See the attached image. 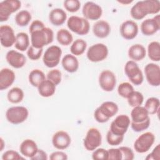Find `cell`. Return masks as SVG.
<instances>
[{
	"label": "cell",
	"mask_w": 160,
	"mask_h": 160,
	"mask_svg": "<svg viewBox=\"0 0 160 160\" xmlns=\"http://www.w3.org/2000/svg\"><path fill=\"white\" fill-rule=\"evenodd\" d=\"M160 11V2L158 0H144L137 2L131 9V17L141 20L148 14H158Z\"/></svg>",
	"instance_id": "obj_1"
},
{
	"label": "cell",
	"mask_w": 160,
	"mask_h": 160,
	"mask_svg": "<svg viewBox=\"0 0 160 160\" xmlns=\"http://www.w3.org/2000/svg\"><path fill=\"white\" fill-rule=\"evenodd\" d=\"M31 34V46L36 48H42L51 43L54 39V32L49 28L44 27L32 32Z\"/></svg>",
	"instance_id": "obj_2"
},
{
	"label": "cell",
	"mask_w": 160,
	"mask_h": 160,
	"mask_svg": "<svg viewBox=\"0 0 160 160\" xmlns=\"http://www.w3.org/2000/svg\"><path fill=\"white\" fill-rule=\"evenodd\" d=\"M118 112V105L112 101L102 102L94 111L95 120L100 123H104L113 117Z\"/></svg>",
	"instance_id": "obj_3"
},
{
	"label": "cell",
	"mask_w": 160,
	"mask_h": 160,
	"mask_svg": "<svg viewBox=\"0 0 160 160\" xmlns=\"http://www.w3.org/2000/svg\"><path fill=\"white\" fill-rule=\"evenodd\" d=\"M67 26L71 31L81 36L87 34L90 29L88 20L77 16L69 17L67 21Z\"/></svg>",
	"instance_id": "obj_4"
},
{
	"label": "cell",
	"mask_w": 160,
	"mask_h": 160,
	"mask_svg": "<svg viewBox=\"0 0 160 160\" xmlns=\"http://www.w3.org/2000/svg\"><path fill=\"white\" fill-rule=\"evenodd\" d=\"M29 112L24 106H13L8 108L6 112V118L8 122L13 124L23 122L28 117Z\"/></svg>",
	"instance_id": "obj_5"
},
{
	"label": "cell",
	"mask_w": 160,
	"mask_h": 160,
	"mask_svg": "<svg viewBox=\"0 0 160 160\" xmlns=\"http://www.w3.org/2000/svg\"><path fill=\"white\" fill-rule=\"evenodd\" d=\"M124 72L133 84L138 86L144 80L142 72L135 61L132 60L128 61L125 64Z\"/></svg>",
	"instance_id": "obj_6"
},
{
	"label": "cell",
	"mask_w": 160,
	"mask_h": 160,
	"mask_svg": "<svg viewBox=\"0 0 160 160\" xmlns=\"http://www.w3.org/2000/svg\"><path fill=\"white\" fill-rule=\"evenodd\" d=\"M61 54L62 50L59 46H51L46 50L43 55V63L48 68H54L59 63Z\"/></svg>",
	"instance_id": "obj_7"
},
{
	"label": "cell",
	"mask_w": 160,
	"mask_h": 160,
	"mask_svg": "<svg viewBox=\"0 0 160 160\" xmlns=\"http://www.w3.org/2000/svg\"><path fill=\"white\" fill-rule=\"evenodd\" d=\"M108 55V49L102 43H97L90 46L87 51L88 59L94 62L102 61L105 59Z\"/></svg>",
	"instance_id": "obj_8"
},
{
	"label": "cell",
	"mask_w": 160,
	"mask_h": 160,
	"mask_svg": "<svg viewBox=\"0 0 160 160\" xmlns=\"http://www.w3.org/2000/svg\"><path fill=\"white\" fill-rule=\"evenodd\" d=\"M155 136L151 132H146L141 134L134 143V148L137 152L144 153L149 150L154 142Z\"/></svg>",
	"instance_id": "obj_9"
},
{
	"label": "cell",
	"mask_w": 160,
	"mask_h": 160,
	"mask_svg": "<svg viewBox=\"0 0 160 160\" xmlns=\"http://www.w3.org/2000/svg\"><path fill=\"white\" fill-rule=\"evenodd\" d=\"M101 141L102 136L100 131L95 128H91L88 131L83 144L88 151H94L101 145Z\"/></svg>",
	"instance_id": "obj_10"
},
{
	"label": "cell",
	"mask_w": 160,
	"mask_h": 160,
	"mask_svg": "<svg viewBox=\"0 0 160 160\" xmlns=\"http://www.w3.org/2000/svg\"><path fill=\"white\" fill-rule=\"evenodd\" d=\"M21 6V2L18 0H5L0 2V21L8 20L12 13L15 12Z\"/></svg>",
	"instance_id": "obj_11"
},
{
	"label": "cell",
	"mask_w": 160,
	"mask_h": 160,
	"mask_svg": "<svg viewBox=\"0 0 160 160\" xmlns=\"http://www.w3.org/2000/svg\"><path fill=\"white\" fill-rule=\"evenodd\" d=\"M129 117L125 114L118 116L110 125V131L114 134L124 136L130 125Z\"/></svg>",
	"instance_id": "obj_12"
},
{
	"label": "cell",
	"mask_w": 160,
	"mask_h": 160,
	"mask_svg": "<svg viewBox=\"0 0 160 160\" xmlns=\"http://www.w3.org/2000/svg\"><path fill=\"white\" fill-rule=\"evenodd\" d=\"M99 84L101 89L105 91H112L116 84V78L110 70L102 71L99 76Z\"/></svg>",
	"instance_id": "obj_13"
},
{
	"label": "cell",
	"mask_w": 160,
	"mask_h": 160,
	"mask_svg": "<svg viewBox=\"0 0 160 160\" xmlns=\"http://www.w3.org/2000/svg\"><path fill=\"white\" fill-rule=\"evenodd\" d=\"M144 72L148 82L152 86L160 85V67L155 63H148L144 68Z\"/></svg>",
	"instance_id": "obj_14"
},
{
	"label": "cell",
	"mask_w": 160,
	"mask_h": 160,
	"mask_svg": "<svg viewBox=\"0 0 160 160\" xmlns=\"http://www.w3.org/2000/svg\"><path fill=\"white\" fill-rule=\"evenodd\" d=\"M82 12L85 19L94 21L101 17L102 10L98 4L92 1H88L84 4Z\"/></svg>",
	"instance_id": "obj_15"
},
{
	"label": "cell",
	"mask_w": 160,
	"mask_h": 160,
	"mask_svg": "<svg viewBox=\"0 0 160 160\" xmlns=\"http://www.w3.org/2000/svg\"><path fill=\"white\" fill-rule=\"evenodd\" d=\"M160 29V16L157 14L154 18L144 20L141 24V31L145 36H151Z\"/></svg>",
	"instance_id": "obj_16"
},
{
	"label": "cell",
	"mask_w": 160,
	"mask_h": 160,
	"mask_svg": "<svg viewBox=\"0 0 160 160\" xmlns=\"http://www.w3.org/2000/svg\"><path fill=\"white\" fill-rule=\"evenodd\" d=\"M16 36L13 29L8 25H2L0 27V42L4 48L11 47L15 44Z\"/></svg>",
	"instance_id": "obj_17"
},
{
	"label": "cell",
	"mask_w": 160,
	"mask_h": 160,
	"mask_svg": "<svg viewBox=\"0 0 160 160\" xmlns=\"http://www.w3.org/2000/svg\"><path fill=\"white\" fill-rule=\"evenodd\" d=\"M121 36L128 40L135 38L138 33V24L132 20H127L123 22L120 27Z\"/></svg>",
	"instance_id": "obj_18"
},
{
	"label": "cell",
	"mask_w": 160,
	"mask_h": 160,
	"mask_svg": "<svg viewBox=\"0 0 160 160\" xmlns=\"http://www.w3.org/2000/svg\"><path fill=\"white\" fill-rule=\"evenodd\" d=\"M71 139L69 134L64 131H57L52 138L53 146L58 149H65L69 147Z\"/></svg>",
	"instance_id": "obj_19"
},
{
	"label": "cell",
	"mask_w": 160,
	"mask_h": 160,
	"mask_svg": "<svg viewBox=\"0 0 160 160\" xmlns=\"http://www.w3.org/2000/svg\"><path fill=\"white\" fill-rule=\"evenodd\" d=\"M6 59L11 66L16 69L23 67L26 62L25 56L15 50L9 51L6 54Z\"/></svg>",
	"instance_id": "obj_20"
},
{
	"label": "cell",
	"mask_w": 160,
	"mask_h": 160,
	"mask_svg": "<svg viewBox=\"0 0 160 160\" xmlns=\"http://www.w3.org/2000/svg\"><path fill=\"white\" fill-rule=\"evenodd\" d=\"M16 78L14 72L9 68H3L0 71V90L9 88Z\"/></svg>",
	"instance_id": "obj_21"
},
{
	"label": "cell",
	"mask_w": 160,
	"mask_h": 160,
	"mask_svg": "<svg viewBox=\"0 0 160 160\" xmlns=\"http://www.w3.org/2000/svg\"><path fill=\"white\" fill-rule=\"evenodd\" d=\"M19 150L23 156L31 159L36 154L38 148L36 143L33 140L27 139L21 142Z\"/></svg>",
	"instance_id": "obj_22"
},
{
	"label": "cell",
	"mask_w": 160,
	"mask_h": 160,
	"mask_svg": "<svg viewBox=\"0 0 160 160\" xmlns=\"http://www.w3.org/2000/svg\"><path fill=\"white\" fill-rule=\"evenodd\" d=\"M92 32L96 37L99 38H105L109 34L111 27L107 21L99 20L93 25Z\"/></svg>",
	"instance_id": "obj_23"
},
{
	"label": "cell",
	"mask_w": 160,
	"mask_h": 160,
	"mask_svg": "<svg viewBox=\"0 0 160 160\" xmlns=\"http://www.w3.org/2000/svg\"><path fill=\"white\" fill-rule=\"evenodd\" d=\"M61 64L65 71L71 73L77 71L79 68V61L77 58L70 54H67L63 57Z\"/></svg>",
	"instance_id": "obj_24"
},
{
	"label": "cell",
	"mask_w": 160,
	"mask_h": 160,
	"mask_svg": "<svg viewBox=\"0 0 160 160\" xmlns=\"http://www.w3.org/2000/svg\"><path fill=\"white\" fill-rule=\"evenodd\" d=\"M66 19L67 14L62 9L54 8L49 12V21L54 26H59L62 25L64 23Z\"/></svg>",
	"instance_id": "obj_25"
},
{
	"label": "cell",
	"mask_w": 160,
	"mask_h": 160,
	"mask_svg": "<svg viewBox=\"0 0 160 160\" xmlns=\"http://www.w3.org/2000/svg\"><path fill=\"white\" fill-rule=\"evenodd\" d=\"M146 55V50L145 48L140 44H135L132 45L128 50V56L132 61H139L143 59Z\"/></svg>",
	"instance_id": "obj_26"
},
{
	"label": "cell",
	"mask_w": 160,
	"mask_h": 160,
	"mask_svg": "<svg viewBox=\"0 0 160 160\" xmlns=\"http://www.w3.org/2000/svg\"><path fill=\"white\" fill-rule=\"evenodd\" d=\"M38 92L42 97L52 96L56 91V85L48 79L42 81L38 87Z\"/></svg>",
	"instance_id": "obj_27"
},
{
	"label": "cell",
	"mask_w": 160,
	"mask_h": 160,
	"mask_svg": "<svg viewBox=\"0 0 160 160\" xmlns=\"http://www.w3.org/2000/svg\"><path fill=\"white\" fill-rule=\"evenodd\" d=\"M132 122H141L149 118V114L144 106H138L134 107L131 112Z\"/></svg>",
	"instance_id": "obj_28"
},
{
	"label": "cell",
	"mask_w": 160,
	"mask_h": 160,
	"mask_svg": "<svg viewBox=\"0 0 160 160\" xmlns=\"http://www.w3.org/2000/svg\"><path fill=\"white\" fill-rule=\"evenodd\" d=\"M29 38L27 33L24 32H19L16 34V40L14 44L15 48L20 51H24L29 48Z\"/></svg>",
	"instance_id": "obj_29"
},
{
	"label": "cell",
	"mask_w": 160,
	"mask_h": 160,
	"mask_svg": "<svg viewBox=\"0 0 160 160\" xmlns=\"http://www.w3.org/2000/svg\"><path fill=\"white\" fill-rule=\"evenodd\" d=\"M28 79L29 82L32 86L38 88L42 81L46 80V76L42 71L36 69L30 72Z\"/></svg>",
	"instance_id": "obj_30"
},
{
	"label": "cell",
	"mask_w": 160,
	"mask_h": 160,
	"mask_svg": "<svg viewBox=\"0 0 160 160\" xmlns=\"http://www.w3.org/2000/svg\"><path fill=\"white\" fill-rule=\"evenodd\" d=\"M148 55L149 58L158 62L160 60V44L158 41H152L148 44Z\"/></svg>",
	"instance_id": "obj_31"
},
{
	"label": "cell",
	"mask_w": 160,
	"mask_h": 160,
	"mask_svg": "<svg viewBox=\"0 0 160 160\" xmlns=\"http://www.w3.org/2000/svg\"><path fill=\"white\" fill-rule=\"evenodd\" d=\"M24 96V92L21 88L14 87L8 91L7 98L10 102L17 104L22 101Z\"/></svg>",
	"instance_id": "obj_32"
},
{
	"label": "cell",
	"mask_w": 160,
	"mask_h": 160,
	"mask_svg": "<svg viewBox=\"0 0 160 160\" xmlns=\"http://www.w3.org/2000/svg\"><path fill=\"white\" fill-rule=\"evenodd\" d=\"M56 39L60 44L62 46H68L72 42L73 37L68 30L62 28L57 32Z\"/></svg>",
	"instance_id": "obj_33"
},
{
	"label": "cell",
	"mask_w": 160,
	"mask_h": 160,
	"mask_svg": "<svg viewBox=\"0 0 160 160\" xmlns=\"http://www.w3.org/2000/svg\"><path fill=\"white\" fill-rule=\"evenodd\" d=\"M87 47L86 42L82 39L75 40L70 48L71 52L74 56H80L82 54Z\"/></svg>",
	"instance_id": "obj_34"
},
{
	"label": "cell",
	"mask_w": 160,
	"mask_h": 160,
	"mask_svg": "<svg viewBox=\"0 0 160 160\" xmlns=\"http://www.w3.org/2000/svg\"><path fill=\"white\" fill-rule=\"evenodd\" d=\"M32 18L31 13L27 10H22L18 12L15 16L16 23L21 27L27 26Z\"/></svg>",
	"instance_id": "obj_35"
},
{
	"label": "cell",
	"mask_w": 160,
	"mask_h": 160,
	"mask_svg": "<svg viewBox=\"0 0 160 160\" xmlns=\"http://www.w3.org/2000/svg\"><path fill=\"white\" fill-rule=\"evenodd\" d=\"M159 104L160 102L158 98L151 97L146 100L144 107L149 114H154L158 112L159 109Z\"/></svg>",
	"instance_id": "obj_36"
},
{
	"label": "cell",
	"mask_w": 160,
	"mask_h": 160,
	"mask_svg": "<svg viewBox=\"0 0 160 160\" xmlns=\"http://www.w3.org/2000/svg\"><path fill=\"white\" fill-rule=\"evenodd\" d=\"M127 99L129 105L133 108L141 106L144 101V96L142 94L136 91H134Z\"/></svg>",
	"instance_id": "obj_37"
},
{
	"label": "cell",
	"mask_w": 160,
	"mask_h": 160,
	"mask_svg": "<svg viewBox=\"0 0 160 160\" xmlns=\"http://www.w3.org/2000/svg\"><path fill=\"white\" fill-rule=\"evenodd\" d=\"M134 91L133 86L128 82L121 83L118 88L119 95L124 98H128Z\"/></svg>",
	"instance_id": "obj_38"
},
{
	"label": "cell",
	"mask_w": 160,
	"mask_h": 160,
	"mask_svg": "<svg viewBox=\"0 0 160 160\" xmlns=\"http://www.w3.org/2000/svg\"><path fill=\"white\" fill-rule=\"evenodd\" d=\"M124 139V136H119L113 134L110 130L108 131L106 135L108 143L111 146H118L120 144Z\"/></svg>",
	"instance_id": "obj_39"
},
{
	"label": "cell",
	"mask_w": 160,
	"mask_h": 160,
	"mask_svg": "<svg viewBox=\"0 0 160 160\" xmlns=\"http://www.w3.org/2000/svg\"><path fill=\"white\" fill-rule=\"evenodd\" d=\"M47 78L56 86L59 84L61 81V72L57 69H52L48 72Z\"/></svg>",
	"instance_id": "obj_40"
},
{
	"label": "cell",
	"mask_w": 160,
	"mask_h": 160,
	"mask_svg": "<svg viewBox=\"0 0 160 160\" xmlns=\"http://www.w3.org/2000/svg\"><path fill=\"white\" fill-rule=\"evenodd\" d=\"M64 7L69 12H77L80 7L81 2L78 0H66L64 1Z\"/></svg>",
	"instance_id": "obj_41"
},
{
	"label": "cell",
	"mask_w": 160,
	"mask_h": 160,
	"mask_svg": "<svg viewBox=\"0 0 160 160\" xmlns=\"http://www.w3.org/2000/svg\"><path fill=\"white\" fill-rule=\"evenodd\" d=\"M43 49L42 48H36L32 46L29 47L27 51L28 57L33 61L39 59L42 53Z\"/></svg>",
	"instance_id": "obj_42"
},
{
	"label": "cell",
	"mask_w": 160,
	"mask_h": 160,
	"mask_svg": "<svg viewBox=\"0 0 160 160\" xmlns=\"http://www.w3.org/2000/svg\"><path fill=\"white\" fill-rule=\"evenodd\" d=\"M150 125V119L149 118L145 120L144 121L141 122H131V128L135 131V132H141L142 131L149 128Z\"/></svg>",
	"instance_id": "obj_43"
},
{
	"label": "cell",
	"mask_w": 160,
	"mask_h": 160,
	"mask_svg": "<svg viewBox=\"0 0 160 160\" xmlns=\"http://www.w3.org/2000/svg\"><path fill=\"white\" fill-rule=\"evenodd\" d=\"M92 158L93 159H108V150H106L103 148H98L94 150V152L92 154Z\"/></svg>",
	"instance_id": "obj_44"
},
{
	"label": "cell",
	"mask_w": 160,
	"mask_h": 160,
	"mask_svg": "<svg viewBox=\"0 0 160 160\" xmlns=\"http://www.w3.org/2000/svg\"><path fill=\"white\" fill-rule=\"evenodd\" d=\"M122 156V160H132L134 158V154L132 150L126 146H121L119 148Z\"/></svg>",
	"instance_id": "obj_45"
},
{
	"label": "cell",
	"mask_w": 160,
	"mask_h": 160,
	"mask_svg": "<svg viewBox=\"0 0 160 160\" xmlns=\"http://www.w3.org/2000/svg\"><path fill=\"white\" fill-rule=\"evenodd\" d=\"M17 151L14 150H8L3 153L2 155V159L3 160H11V159H24Z\"/></svg>",
	"instance_id": "obj_46"
},
{
	"label": "cell",
	"mask_w": 160,
	"mask_h": 160,
	"mask_svg": "<svg viewBox=\"0 0 160 160\" xmlns=\"http://www.w3.org/2000/svg\"><path fill=\"white\" fill-rule=\"evenodd\" d=\"M108 160H122L121 152L119 148H111L108 150Z\"/></svg>",
	"instance_id": "obj_47"
},
{
	"label": "cell",
	"mask_w": 160,
	"mask_h": 160,
	"mask_svg": "<svg viewBox=\"0 0 160 160\" xmlns=\"http://www.w3.org/2000/svg\"><path fill=\"white\" fill-rule=\"evenodd\" d=\"M146 160H159L160 159V144H158L152 150V151L149 154L146 158Z\"/></svg>",
	"instance_id": "obj_48"
},
{
	"label": "cell",
	"mask_w": 160,
	"mask_h": 160,
	"mask_svg": "<svg viewBox=\"0 0 160 160\" xmlns=\"http://www.w3.org/2000/svg\"><path fill=\"white\" fill-rule=\"evenodd\" d=\"M49 159L51 160H66L68 159V156L64 152L55 151L51 154Z\"/></svg>",
	"instance_id": "obj_49"
},
{
	"label": "cell",
	"mask_w": 160,
	"mask_h": 160,
	"mask_svg": "<svg viewBox=\"0 0 160 160\" xmlns=\"http://www.w3.org/2000/svg\"><path fill=\"white\" fill-rule=\"evenodd\" d=\"M45 26L44 24V23L41 21L40 20H34L33 21L31 24H30V26H29V32L31 33L32 32L34 31H36L38 29H41V28H44Z\"/></svg>",
	"instance_id": "obj_50"
},
{
	"label": "cell",
	"mask_w": 160,
	"mask_h": 160,
	"mask_svg": "<svg viewBox=\"0 0 160 160\" xmlns=\"http://www.w3.org/2000/svg\"><path fill=\"white\" fill-rule=\"evenodd\" d=\"M32 160H47L48 155L45 151L42 149H38L36 154L31 158Z\"/></svg>",
	"instance_id": "obj_51"
},
{
	"label": "cell",
	"mask_w": 160,
	"mask_h": 160,
	"mask_svg": "<svg viewBox=\"0 0 160 160\" xmlns=\"http://www.w3.org/2000/svg\"><path fill=\"white\" fill-rule=\"evenodd\" d=\"M133 1H129V0H128V1H124V0H121V1H118L119 2L121 3V4H128L129 3H131Z\"/></svg>",
	"instance_id": "obj_52"
},
{
	"label": "cell",
	"mask_w": 160,
	"mask_h": 160,
	"mask_svg": "<svg viewBox=\"0 0 160 160\" xmlns=\"http://www.w3.org/2000/svg\"><path fill=\"white\" fill-rule=\"evenodd\" d=\"M0 140H1V148H0V151H2L3 148H4V140L2 139V138H0Z\"/></svg>",
	"instance_id": "obj_53"
}]
</instances>
